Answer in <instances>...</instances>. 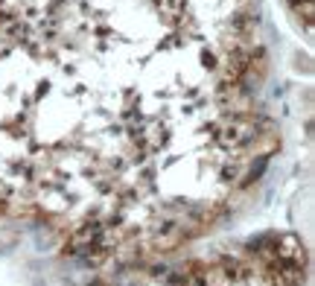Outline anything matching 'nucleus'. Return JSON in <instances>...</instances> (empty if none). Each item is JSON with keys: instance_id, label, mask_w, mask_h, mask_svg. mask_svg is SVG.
I'll return each mask as SVG.
<instances>
[{"instance_id": "obj_3", "label": "nucleus", "mask_w": 315, "mask_h": 286, "mask_svg": "<svg viewBox=\"0 0 315 286\" xmlns=\"http://www.w3.org/2000/svg\"><path fill=\"white\" fill-rule=\"evenodd\" d=\"M286 3H289V9L295 12V18L303 21L306 35H309V27H312V0H286Z\"/></svg>"}, {"instance_id": "obj_1", "label": "nucleus", "mask_w": 315, "mask_h": 286, "mask_svg": "<svg viewBox=\"0 0 315 286\" xmlns=\"http://www.w3.org/2000/svg\"><path fill=\"white\" fill-rule=\"evenodd\" d=\"M251 0H21L0 18V213L97 263L175 254L263 172Z\"/></svg>"}, {"instance_id": "obj_2", "label": "nucleus", "mask_w": 315, "mask_h": 286, "mask_svg": "<svg viewBox=\"0 0 315 286\" xmlns=\"http://www.w3.org/2000/svg\"><path fill=\"white\" fill-rule=\"evenodd\" d=\"M303 260L295 239L265 236L239 248L149 269L134 286H303Z\"/></svg>"}]
</instances>
